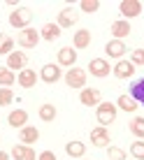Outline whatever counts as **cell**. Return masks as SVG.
<instances>
[{
	"label": "cell",
	"instance_id": "cell-5",
	"mask_svg": "<svg viewBox=\"0 0 144 160\" xmlns=\"http://www.w3.org/2000/svg\"><path fill=\"white\" fill-rule=\"evenodd\" d=\"M119 12H121V16H123L126 21L135 19V16L142 14V2L140 0H123V2L119 5Z\"/></svg>",
	"mask_w": 144,
	"mask_h": 160
},
{
	"label": "cell",
	"instance_id": "cell-26",
	"mask_svg": "<svg viewBox=\"0 0 144 160\" xmlns=\"http://www.w3.org/2000/svg\"><path fill=\"white\" fill-rule=\"evenodd\" d=\"M132 100L135 102H140V104H144V79H137L135 84H132Z\"/></svg>",
	"mask_w": 144,
	"mask_h": 160
},
{
	"label": "cell",
	"instance_id": "cell-17",
	"mask_svg": "<svg viewBox=\"0 0 144 160\" xmlns=\"http://www.w3.org/2000/svg\"><path fill=\"white\" fill-rule=\"evenodd\" d=\"M37 79H40V74H37L33 68H26V70H21V72H19V77H16L19 86H23V88H33V86L37 84Z\"/></svg>",
	"mask_w": 144,
	"mask_h": 160
},
{
	"label": "cell",
	"instance_id": "cell-21",
	"mask_svg": "<svg viewBox=\"0 0 144 160\" xmlns=\"http://www.w3.org/2000/svg\"><path fill=\"white\" fill-rule=\"evenodd\" d=\"M60 26L58 23H44L42 26V30H40V37L42 40H47V42H54V40H58L60 37Z\"/></svg>",
	"mask_w": 144,
	"mask_h": 160
},
{
	"label": "cell",
	"instance_id": "cell-11",
	"mask_svg": "<svg viewBox=\"0 0 144 160\" xmlns=\"http://www.w3.org/2000/svg\"><path fill=\"white\" fill-rule=\"evenodd\" d=\"M26 63H28V56H26L23 51H12L7 56V65H5V68H9L12 72H14V70L21 72V70H26Z\"/></svg>",
	"mask_w": 144,
	"mask_h": 160
},
{
	"label": "cell",
	"instance_id": "cell-27",
	"mask_svg": "<svg viewBox=\"0 0 144 160\" xmlns=\"http://www.w3.org/2000/svg\"><path fill=\"white\" fill-rule=\"evenodd\" d=\"M130 132L135 137H140V139L144 137V118L142 116H135V118L130 121Z\"/></svg>",
	"mask_w": 144,
	"mask_h": 160
},
{
	"label": "cell",
	"instance_id": "cell-14",
	"mask_svg": "<svg viewBox=\"0 0 144 160\" xmlns=\"http://www.w3.org/2000/svg\"><path fill=\"white\" fill-rule=\"evenodd\" d=\"M126 51H128V47H126V44L121 42V40H112V42H107V44H105V53H107L109 58L121 60Z\"/></svg>",
	"mask_w": 144,
	"mask_h": 160
},
{
	"label": "cell",
	"instance_id": "cell-32",
	"mask_svg": "<svg viewBox=\"0 0 144 160\" xmlns=\"http://www.w3.org/2000/svg\"><path fill=\"white\" fill-rule=\"evenodd\" d=\"M107 156H109V160H126V151H123V148H119V146H109L107 148Z\"/></svg>",
	"mask_w": 144,
	"mask_h": 160
},
{
	"label": "cell",
	"instance_id": "cell-35",
	"mask_svg": "<svg viewBox=\"0 0 144 160\" xmlns=\"http://www.w3.org/2000/svg\"><path fill=\"white\" fill-rule=\"evenodd\" d=\"M0 160H9V153H5V151H0Z\"/></svg>",
	"mask_w": 144,
	"mask_h": 160
},
{
	"label": "cell",
	"instance_id": "cell-16",
	"mask_svg": "<svg viewBox=\"0 0 144 160\" xmlns=\"http://www.w3.org/2000/svg\"><path fill=\"white\" fill-rule=\"evenodd\" d=\"M9 156L14 160H37L33 146H26V144H14V148L9 151Z\"/></svg>",
	"mask_w": 144,
	"mask_h": 160
},
{
	"label": "cell",
	"instance_id": "cell-31",
	"mask_svg": "<svg viewBox=\"0 0 144 160\" xmlns=\"http://www.w3.org/2000/svg\"><path fill=\"white\" fill-rule=\"evenodd\" d=\"M12 100H14L12 88H0V107H7V104H12Z\"/></svg>",
	"mask_w": 144,
	"mask_h": 160
},
{
	"label": "cell",
	"instance_id": "cell-19",
	"mask_svg": "<svg viewBox=\"0 0 144 160\" xmlns=\"http://www.w3.org/2000/svg\"><path fill=\"white\" fill-rule=\"evenodd\" d=\"M37 139H40V130H37V128H33V125H26V128H21V132H19V142H21V144L33 146Z\"/></svg>",
	"mask_w": 144,
	"mask_h": 160
},
{
	"label": "cell",
	"instance_id": "cell-23",
	"mask_svg": "<svg viewBox=\"0 0 144 160\" xmlns=\"http://www.w3.org/2000/svg\"><path fill=\"white\" fill-rule=\"evenodd\" d=\"M116 107H119V109H123V112H128V114H135L140 104L132 100L130 95H126V93H123V95H119V100H116Z\"/></svg>",
	"mask_w": 144,
	"mask_h": 160
},
{
	"label": "cell",
	"instance_id": "cell-33",
	"mask_svg": "<svg viewBox=\"0 0 144 160\" xmlns=\"http://www.w3.org/2000/svg\"><path fill=\"white\" fill-rule=\"evenodd\" d=\"M130 63L135 65H144V49H135V51H132V56H130Z\"/></svg>",
	"mask_w": 144,
	"mask_h": 160
},
{
	"label": "cell",
	"instance_id": "cell-15",
	"mask_svg": "<svg viewBox=\"0 0 144 160\" xmlns=\"http://www.w3.org/2000/svg\"><path fill=\"white\" fill-rule=\"evenodd\" d=\"M75 63H77V49H72V47L58 49V65H63V68H75Z\"/></svg>",
	"mask_w": 144,
	"mask_h": 160
},
{
	"label": "cell",
	"instance_id": "cell-34",
	"mask_svg": "<svg viewBox=\"0 0 144 160\" xmlns=\"http://www.w3.org/2000/svg\"><path fill=\"white\" fill-rule=\"evenodd\" d=\"M37 160H58V158H56L54 151H42L40 156H37Z\"/></svg>",
	"mask_w": 144,
	"mask_h": 160
},
{
	"label": "cell",
	"instance_id": "cell-12",
	"mask_svg": "<svg viewBox=\"0 0 144 160\" xmlns=\"http://www.w3.org/2000/svg\"><path fill=\"white\" fill-rule=\"evenodd\" d=\"M112 72H114L116 79H128V77L135 74V65H132L130 60H123V58H121L119 63L112 68Z\"/></svg>",
	"mask_w": 144,
	"mask_h": 160
},
{
	"label": "cell",
	"instance_id": "cell-24",
	"mask_svg": "<svg viewBox=\"0 0 144 160\" xmlns=\"http://www.w3.org/2000/svg\"><path fill=\"white\" fill-rule=\"evenodd\" d=\"M37 114H40V118L44 121V123H51V121L54 118H56L58 116V109H56V104H42V107H40V112H37Z\"/></svg>",
	"mask_w": 144,
	"mask_h": 160
},
{
	"label": "cell",
	"instance_id": "cell-10",
	"mask_svg": "<svg viewBox=\"0 0 144 160\" xmlns=\"http://www.w3.org/2000/svg\"><path fill=\"white\" fill-rule=\"evenodd\" d=\"M77 21H79V14H77L72 7H65V9H60V12H58V26H60V30H63V28H72Z\"/></svg>",
	"mask_w": 144,
	"mask_h": 160
},
{
	"label": "cell",
	"instance_id": "cell-28",
	"mask_svg": "<svg viewBox=\"0 0 144 160\" xmlns=\"http://www.w3.org/2000/svg\"><path fill=\"white\" fill-rule=\"evenodd\" d=\"M14 49V40L7 35H0V56H9Z\"/></svg>",
	"mask_w": 144,
	"mask_h": 160
},
{
	"label": "cell",
	"instance_id": "cell-29",
	"mask_svg": "<svg viewBox=\"0 0 144 160\" xmlns=\"http://www.w3.org/2000/svg\"><path fill=\"white\" fill-rule=\"evenodd\" d=\"M79 9H81V12H86V14H93V12L100 9V2H98V0H81Z\"/></svg>",
	"mask_w": 144,
	"mask_h": 160
},
{
	"label": "cell",
	"instance_id": "cell-3",
	"mask_svg": "<svg viewBox=\"0 0 144 160\" xmlns=\"http://www.w3.org/2000/svg\"><path fill=\"white\" fill-rule=\"evenodd\" d=\"M65 84L70 88H86V70L70 68L68 72H65Z\"/></svg>",
	"mask_w": 144,
	"mask_h": 160
},
{
	"label": "cell",
	"instance_id": "cell-30",
	"mask_svg": "<svg viewBox=\"0 0 144 160\" xmlns=\"http://www.w3.org/2000/svg\"><path fill=\"white\" fill-rule=\"evenodd\" d=\"M130 153L135 160H144V142H132L130 144Z\"/></svg>",
	"mask_w": 144,
	"mask_h": 160
},
{
	"label": "cell",
	"instance_id": "cell-25",
	"mask_svg": "<svg viewBox=\"0 0 144 160\" xmlns=\"http://www.w3.org/2000/svg\"><path fill=\"white\" fill-rule=\"evenodd\" d=\"M16 81V74L9 68H0V88H9Z\"/></svg>",
	"mask_w": 144,
	"mask_h": 160
},
{
	"label": "cell",
	"instance_id": "cell-7",
	"mask_svg": "<svg viewBox=\"0 0 144 160\" xmlns=\"http://www.w3.org/2000/svg\"><path fill=\"white\" fill-rule=\"evenodd\" d=\"M112 142V137H109V130L107 128H102V125H98V128H93L91 130V144L93 146H98V148H105Z\"/></svg>",
	"mask_w": 144,
	"mask_h": 160
},
{
	"label": "cell",
	"instance_id": "cell-22",
	"mask_svg": "<svg viewBox=\"0 0 144 160\" xmlns=\"http://www.w3.org/2000/svg\"><path fill=\"white\" fill-rule=\"evenodd\" d=\"M65 153H68L70 158H84L86 144L84 142H68V144H65Z\"/></svg>",
	"mask_w": 144,
	"mask_h": 160
},
{
	"label": "cell",
	"instance_id": "cell-2",
	"mask_svg": "<svg viewBox=\"0 0 144 160\" xmlns=\"http://www.w3.org/2000/svg\"><path fill=\"white\" fill-rule=\"evenodd\" d=\"M30 19H33V12L28 7H16L14 12H9V26H14V28H28V23H30Z\"/></svg>",
	"mask_w": 144,
	"mask_h": 160
},
{
	"label": "cell",
	"instance_id": "cell-6",
	"mask_svg": "<svg viewBox=\"0 0 144 160\" xmlns=\"http://www.w3.org/2000/svg\"><path fill=\"white\" fill-rule=\"evenodd\" d=\"M109 60L105 58H93L91 63H88V72H91L93 77H98V79H102V77H109Z\"/></svg>",
	"mask_w": 144,
	"mask_h": 160
},
{
	"label": "cell",
	"instance_id": "cell-18",
	"mask_svg": "<svg viewBox=\"0 0 144 160\" xmlns=\"http://www.w3.org/2000/svg\"><path fill=\"white\" fill-rule=\"evenodd\" d=\"M7 123L12 125V128H26V123H28V112L26 109H14V112H9L7 116Z\"/></svg>",
	"mask_w": 144,
	"mask_h": 160
},
{
	"label": "cell",
	"instance_id": "cell-20",
	"mask_svg": "<svg viewBox=\"0 0 144 160\" xmlns=\"http://www.w3.org/2000/svg\"><path fill=\"white\" fill-rule=\"evenodd\" d=\"M91 30L88 28H81L75 32V37H72V44H75V49H88L91 47Z\"/></svg>",
	"mask_w": 144,
	"mask_h": 160
},
{
	"label": "cell",
	"instance_id": "cell-13",
	"mask_svg": "<svg viewBox=\"0 0 144 160\" xmlns=\"http://www.w3.org/2000/svg\"><path fill=\"white\" fill-rule=\"evenodd\" d=\"M130 30L132 28H130V23L126 19H119V21H114V23L109 26V32L114 35V40H121V42H123V37L130 35Z\"/></svg>",
	"mask_w": 144,
	"mask_h": 160
},
{
	"label": "cell",
	"instance_id": "cell-9",
	"mask_svg": "<svg viewBox=\"0 0 144 160\" xmlns=\"http://www.w3.org/2000/svg\"><path fill=\"white\" fill-rule=\"evenodd\" d=\"M60 77H63V72H60V65H54V63L44 65L42 72H40V79L44 81V84H56Z\"/></svg>",
	"mask_w": 144,
	"mask_h": 160
},
{
	"label": "cell",
	"instance_id": "cell-8",
	"mask_svg": "<svg viewBox=\"0 0 144 160\" xmlns=\"http://www.w3.org/2000/svg\"><path fill=\"white\" fill-rule=\"evenodd\" d=\"M79 102L84 104V107H98L100 104V91L98 88H81L79 93Z\"/></svg>",
	"mask_w": 144,
	"mask_h": 160
},
{
	"label": "cell",
	"instance_id": "cell-4",
	"mask_svg": "<svg viewBox=\"0 0 144 160\" xmlns=\"http://www.w3.org/2000/svg\"><path fill=\"white\" fill-rule=\"evenodd\" d=\"M16 42H19V47H23V49H35L37 42H40V30L23 28L19 32V37H16Z\"/></svg>",
	"mask_w": 144,
	"mask_h": 160
},
{
	"label": "cell",
	"instance_id": "cell-1",
	"mask_svg": "<svg viewBox=\"0 0 144 160\" xmlns=\"http://www.w3.org/2000/svg\"><path fill=\"white\" fill-rule=\"evenodd\" d=\"M116 114H119V107H116L114 102H100V104H98L95 116H98V123H100L102 128H107L109 123L116 121Z\"/></svg>",
	"mask_w": 144,
	"mask_h": 160
}]
</instances>
